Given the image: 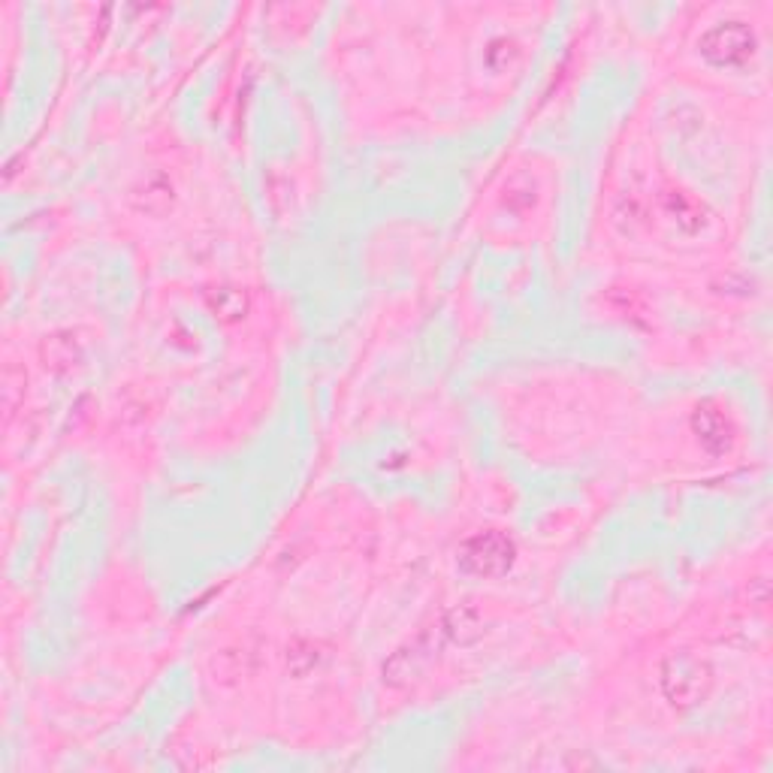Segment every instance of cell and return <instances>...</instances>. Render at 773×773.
<instances>
[{"instance_id":"1","label":"cell","mask_w":773,"mask_h":773,"mask_svg":"<svg viewBox=\"0 0 773 773\" xmlns=\"http://www.w3.org/2000/svg\"><path fill=\"white\" fill-rule=\"evenodd\" d=\"M710 683H713L710 665L695 653H671L662 662V692L680 710L704 701L710 692Z\"/></svg>"},{"instance_id":"2","label":"cell","mask_w":773,"mask_h":773,"mask_svg":"<svg viewBox=\"0 0 773 773\" xmlns=\"http://www.w3.org/2000/svg\"><path fill=\"white\" fill-rule=\"evenodd\" d=\"M517 556L514 541L505 532H478L459 547V568L475 577H502L511 571Z\"/></svg>"},{"instance_id":"3","label":"cell","mask_w":773,"mask_h":773,"mask_svg":"<svg viewBox=\"0 0 773 773\" xmlns=\"http://www.w3.org/2000/svg\"><path fill=\"white\" fill-rule=\"evenodd\" d=\"M701 55L716 67H740L755 52V37L743 22H722L698 40Z\"/></svg>"},{"instance_id":"4","label":"cell","mask_w":773,"mask_h":773,"mask_svg":"<svg viewBox=\"0 0 773 773\" xmlns=\"http://www.w3.org/2000/svg\"><path fill=\"white\" fill-rule=\"evenodd\" d=\"M692 429L710 453H725L734 444V423L716 402H701L695 408Z\"/></svg>"},{"instance_id":"5","label":"cell","mask_w":773,"mask_h":773,"mask_svg":"<svg viewBox=\"0 0 773 773\" xmlns=\"http://www.w3.org/2000/svg\"><path fill=\"white\" fill-rule=\"evenodd\" d=\"M444 635H447L453 644H472V641H478V638L484 635V616H481V610H478L472 601L453 607V610L444 616Z\"/></svg>"},{"instance_id":"6","label":"cell","mask_w":773,"mask_h":773,"mask_svg":"<svg viewBox=\"0 0 773 773\" xmlns=\"http://www.w3.org/2000/svg\"><path fill=\"white\" fill-rule=\"evenodd\" d=\"M40 357L46 363V369L52 372H70L79 360H82V351H79V342L67 333H55L49 336L43 345H40Z\"/></svg>"},{"instance_id":"7","label":"cell","mask_w":773,"mask_h":773,"mask_svg":"<svg viewBox=\"0 0 773 773\" xmlns=\"http://www.w3.org/2000/svg\"><path fill=\"white\" fill-rule=\"evenodd\" d=\"M133 203L139 212H148V215H161L170 209L173 203V185L167 182V176H148L136 191H133Z\"/></svg>"},{"instance_id":"8","label":"cell","mask_w":773,"mask_h":773,"mask_svg":"<svg viewBox=\"0 0 773 773\" xmlns=\"http://www.w3.org/2000/svg\"><path fill=\"white\" fill-rule=\"evenodd\" d=\"M665 209L677 221V227H683L686 233H698L704 227V209L686 191H668L665 194Z\"/></svg>"},{"instance_id":"9","label":"cell","mask_w":773,"mask_h":773,"mask_svg":"<svg viewBox=\"0 0 773 773\" xmlns=\"http://www.w3.org/2000/svg\"><path fill=\"white\" fill-rule=\"evenodd\" d=\"M206 302L209 308L224 318V321H239L245 312H248V296L236 287H215V290H206Z\"/></svg>"},{"instance_id":"10","label":"cell","mask_w":773,"mask_h":773,"mask_svg":"<svg viewBox=\"0 0 773 773\" xmlns=\"http://www.w3.org/2000/svg\"><path fill=\"white\" fill-rule=\"evenodd\" d=\"M321 665V647L315 641H293L287 647V668L293 677H308Z\"/></svg>"},{"instance_id":"11","label":"cell","mask_w":773,"mask_h":773,"mask_svg":"<svg viewBox=\"0 0 773 773\" xmlns=\"http://www.w3.org/2000/svg\"><path fill=\"white\" fill-rule=\"evenodd\" d=\"M517 58H520V49H517L514 40H496L487 52V61H490L493 70H508Z\"/></svg>"}]
</instances>
